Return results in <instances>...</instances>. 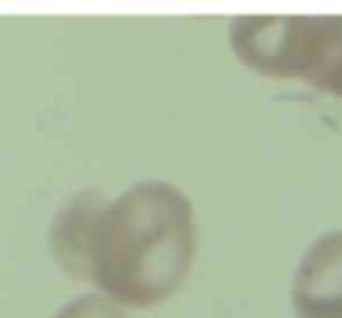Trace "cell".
<instances>
[{"instance_id":"1","label":"cell","mask_w":342,"mask_h":318,"mask_svg":"<svg viewBox=\"0 0 342 318\" xmlns=\"http://www.w3.org/2000/svg\"><path fill=\"white\" fill-rule=\"evenodd\" d=\"M196 256L193 204L168 181H138L107 204L91 281L126 307H154L186 281Z\"/></svg>"},{"instance_id":"2","label":"cell","mask_w":342,"mask_h":318,"mask_svg":"<svg viewBox=\"0 0 342 318\" xmlns=\"http://www.w3.org/2000/svg\"><path fill=\"white\" fill-rule=\"evenodd\" d=\"M231 47L249 70L277 79H305L342 98V14L235 17Z\"/></svg>"},{"instance_id":"3","label":"cell","mask_w":342,"mask_h":318,"mask_svg":"<svg viewBox=\"0 0 342 318\" xmlns=\"http://www.w3.org/2000/svg\"><path fill=\"white\" fill-rule=\"evenodd\" d=\"M291 304L298 318H342V230L324 232L303 253Z\"/></svg>"},{"instance_id":"4","label":"cell","mask_w":342,"mask_h":318,"mask_svg":"<svg viewBox=\"0 0 342 318\" xmlns=\"http://www.w3.org/2000/svg\"><path fill=\"white\" fill-rule=\"evenodd\" d=\"M110 200L100 191L75 193L51 219L49 246L68 276L91 281V260L100 221Z\"/></svg>"},{"instance_id":"5","label":"cell","mask_w":342,"mask_h":318,"mask_svg":"<svg viewBox=\"0 0 342 318\" xmlns=\"http://www.w3.org/2000/svg\"><path fill=\"white\" fill-rule=\"evenodd\" d=\"M54 318H128L123 309L119 307V302L112 297L98 295V293H86L75 300L66 302Z\"/></svg>"}]
</instances>
